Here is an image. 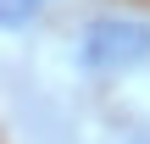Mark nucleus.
<instances>
[{"label": "nucleus", "instance_id": "1", "mask_svg": "<svg viewBox=\"0 0 150 144\" xmlns=\"http://www.w3.org/2000/svg\"><path fill=\"white\" fill-rule=\"evenodd\" d=\"M83 72H128L150 61V22L139 17H95L78 39Z\"/></svg>", "mask_w": 150, "mask_h": 144}, {"label": "nucleus", "instance_id": "2", "mask_svg": "<svg viewBox=\"0 0 150 144\" xmlns=\"http://www.w3.org/2000/svg\"><path fill=\"white\" fill-rule=\"evenodd\" d=\"M39 6H45V0H0V28H6V33H22V28L39 17Z\"/></svg>", "mask_w": 150, "mask_h": 144}, {"label": "nucleus", "instance_id": "3", "mask_svg": "<svg viewBox=\"0 0 150 144\" xmlns=\"http://www.w3.org/2000/svg\"><path fill=\"white\" fill-rule=\"evenodd\" d=\"M122 144H150V133H134V139H122Z\"/></svg>", "mask_w": 150, "mask_h": 144}]
</instances>
